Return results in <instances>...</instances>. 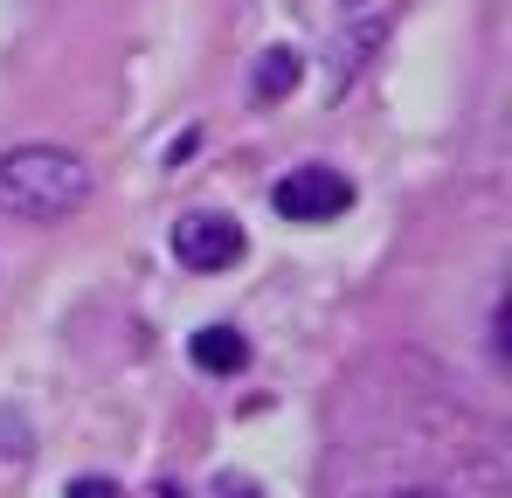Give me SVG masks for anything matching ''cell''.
<instances>
[{
    "label": "cell",
    "instance_id": "1",
    "mask_svg": "<svg viewBox=\"0 0 512 498\" xmlns=\"http://www.w3.org/2000/svg\"><path fill=\"white\" fill-rule=\"evenodd\" d=\"M97 194V173L70 146H7L0 153V215L14 222H70Z\"/></svg>",
    "mask_w": 512,
    "mask_h": 498
},
{
    "label": "cell",
    "instance_id": "2",
    "mask_svg": "<svg viewBox=\"0 0 512 498\" xmlns=\"http://www.w3.org/2000/svg\"><path fill=\"white\" fill-rule=\"evenodd\" d=\"M270 201H277L284 222H333V215L353 208V180L333 173V166H291V173L270 187Z\"/></svg>",
    "mask_w": 512,
    "mask_h": 498
},
{
    "label": "cell",
    "instance_id": "3",
    "mask_svg": "<svg viewBox=\"0 0 512 498\" xmlns=\"http://www.w3.org/2000/svg\"><path fill=\"white\" fill-rule=\"evenodd\" d=\"M173 256H180L187 270L215 277V270H229V263L243 256V229H236L229 215H187V222L173 229Z\"/></svg>",
    "mask_w": 512,
    "mask_h": 498
},
{
    "label": "cell",
    "instance_id": "4",
    "mask_svg": "<svg viewBox=\"0 0 512 498\" xmlns=\"http://www.w3.org/2000/svg\"><path fill=\"white\" fill-rule=\"evenodd\" d=\"M194 367L201 374H243L250 367V339L236 326H201L194 332Z\"/></svg>",
    "mask_w": 512,
    "mask_h": 498
},
{
    "label": "cell",
    "instance_id": "5",
    "mask_svg": "<svg viewBox=\"0 0 512 498\" xmlns=\"http://www.w3.org/2000/svg\"><path fill=\"white\" fill-rule=\"evenodd\" d=\"M388 42V21H360L353 35H340V56H333V90H346V83L367 70V56Z\"/></svg>",
    "mask_w": 512,
    "mask_h": 498
},
{
    "label": "cell",
    "instance_id": "6",
    "mask_svg": "<svg viewBox=\"0 0 512 498\" xmlns=\"http://www.w3.org/2000/svg\"><path fill=\"white\" fill-rule=\"evenodd\" d=\"M298 77H305L298 49H270V56L256 63V97H284V90H298Z\"/></svg>",
    "mask_w": 512,
    "mask_h": 498
},
{
    "label": "cell",
    "instance_id": "7",
    "mask_svg": "<svg viewBox=\"0 0 512 498\" xmlns=\"http://www.w3.org/2000/svg\"><path fill=\"white\" fill-rule=\"evenodd\" d=\"M63 498H118V485H111V478H77Z\"/></svg>",
    "mask_w": 512,
    "mask_h": 498
},
{
    "label": "cell",
    "instance_id": "8",
    "mask_svg": "<svg viewBox=\"0 0 512 498\" xmlns=\"http://www.w3.org/2000/svg\"><path fill=\"white\" fill-rule=\"evenodd\" d=\"M215 498H263L250 478H215Z\"/></svg>",
    "mask_w": 512,
    "mask_h": 498
},
{
    "label": "cell",
    "instance_id": "9",
    "mask_svg": "<svg viewBox=\"0 0 512 498\" xmlns=\"http://www.w3.org/2000/svg\"><path fill=\"white\" fill-rule=\"evenodd\" d=\"M402 498H443V492H402Z\"/></svg>",
    "mask_w": 512,
    "mask_h": 498
}]
</instances>
